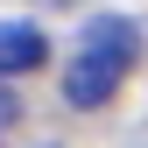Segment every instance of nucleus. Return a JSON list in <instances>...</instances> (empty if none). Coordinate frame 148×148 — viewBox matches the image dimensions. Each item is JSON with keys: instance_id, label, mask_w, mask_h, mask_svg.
<instances>
[{"instance_id": "3", "label": "nucleus", "mask_w": 148, "mask_h": 148, "mask_svg": "<svg viewBox=\"0 0 148 148\" xmlns=\"http://www.w3.org/2000/svg\"><path fill=\"white\" fill-rule=\"evenodd\" d=\"M14 120H21V99H14V92H0V134H7Z\"/></svg>"}, {"instance_id": "1", "label": "nucleus", "mask_w": 148, "mask_h": 148, "mask_svg": "<svg viewBox=\"0 0 148 148\" xmlns=\"http://www.w3.org/2000/svg\"><path fill=\"white\" fill-rule=\"evenodd\" d=\"M134 64H141V21L134 14H92L85 35H78V57L64 64V99L78 106V113H99L127 85Z\"/></svg>"}, {"instance_id": "4", "label": "nucleus", "mask_w": 148, "mask_h": 148, "mask_svg": "<svg viewBox=\"0 0 148 148\" xmlns=\"http://www.w3.org/2000/svg\"><path fill=\"white\" fill-rule=\"evenodd\" d=\"M57 7H64V0H57Z\"/></svg>"}, {"instance_id": "2", "label": "nucleus", "mask_w": 148, "mask_h": 148, "mask_svg": "<svg viewBox=\"0 0 148 148\" xmlns=\"http://www.w3.org/2000/svg\"><path fill=\"white\" fill-rule=\"evenodd\" d=\"M49 64V35L35 21H0V85L7 78H28V71Z\"/></svg>"}]
</instances>
